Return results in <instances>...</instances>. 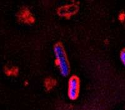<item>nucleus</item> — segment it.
<instances>
[{"label": "nucleus", "instance_id": "nucleus-2", "mask_svg": "<svg viewBox=\"0 0 125 110\" xmlns=\"http://www.w3.org/2000/svg\"><path fill=\"white\" fill-rule=\"evenodd\" d=\"M67 86V95L71 100L78 98L80 92V78L76 75H72L69 78Z\"/></svg>", "mask_w": 125, "mask_h": 110}, {"label": "nucleus", "instance_id": "nucleus-1", "mask_svg": "<svg viewBox=\"0 0 125 110\" xmlns=\"http://www.w3.org/2000/svg\"><path fill=\"white\" fill-rule=\"evenodd\" d=\"M53 53L58 70L63 76L70 75V65L65 49L60 43H57L53 47Z\"/></svg>", "mask_w": 125, "mask_h": 110}, {"label": "nucleus", "instance_id": "nucleus-3", "mask_svg": "<svg viewBox=\"0 0 125 110\" xmlns=\"http://www.w3.org/2000/svg\"><path fill=\"white\" fill-rule=\"evenodd\" d=\"M119 58L122 64L125 67V48L121 50L119 54Z\"/></svg>", "mask_w": 125, "mask_h": 110}]
</instances>
